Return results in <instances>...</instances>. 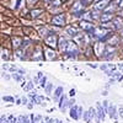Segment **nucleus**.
I'll list each match as a JSON object with an SVG mask.
<instances>
[{"label": "nucleus", "instance_id": "35", "mask_svg": "<svg viewBox=\"0 0 123 123\" xmlns=\"http://www.w3.org/2000/svg\"><path fill=\"white\" fill-rule=\"evenodd\" d=\"M47 83H48V78H47V76H43L42 79H41L39 85H38V86H41L42 89H44V87H46V85H47Z\"/></svg>", "mask_w": 123, "mask_h": 123}, {"label": "nucleus", "instance_id": "63", "mask_svg": "<svg viewBox=\"0 0 123 123\" xmlns=\"http://www.w3.org/2000/svg\"><path fill=\"white\" fill-rule=\"evenodd\" d=\"M1 123H6V122H1Z\"/></svg>", "mask_w": 123, "mask_h": 123}, {"label": "nucleus", "instance_id": "11", "mask_svg": "<svg viewBox=\"0 0 123 123\" xmlns=\"http://www.w3.org/2000/svg\"><path fill=\"white\" fill-rule=\"evenodd\" d=\"M43 14H44L43 7H32V9L28 10V18L35 21V20H38Z\"/></svg>", "mask_w": 123, "mask_h": 123}, {"label": "nucleus", "instance_id": "24", "mask_svg": "<svg viewBox=\"0 0 123 123\" xmlns=\"http://www.w3.org/2000/svg\"><path fill=\"white\" fill-rule=\"evenodd\" d=\"M84 9H85V7H84L83 4H81L80 0H75V1L73 3V5H71V7H70V12L74 14V12H78V11H80V10H84Z\"/></svg>", "mask_w": 123, "mask_h": 123}, {"label": "nucleus", "instance_id": "49", "mask_svg": "<svg viewBox=\"0 0 123 123\" xmlns=\"http://www.w3.org/2000/svg\"><path fill=\"white\" fill-rule=\"evenodd\" d=\"M33 105H35L33 102H32V101H30L28 104H27V106H26V107H27L28 110H32V108H33Z\"/></svg>", "mask_w": 123, "mask_h": 123}, {"label": "nucleus", "instance_id": "31", "mask_svg": "<svg viewBox=\"0 0 123 123\" xmlns=\"http://www.w3.org/2000/svg\"><path fill=\"white\" fill-rule=\"evenodd\" d=\"M30 117H31V119H32V123H41L43 121V117L41 116V115H30Z\"/></svg>", "mask_w": 123, "mask_h": 123}, {"label": "nucleus", "instance_id": "20", "mask_svg": "<svg viewBox=\"0 0 123 123\" xmlns=\"http://www.w3.org/2000/svg\"><path fill=\"white\" fill-rule=\"evenodd\" d=\"M107 115H108L111 118H113V119L118 118V117H119V116H118V107H117L116 105H113V104H110Z\"/></svg>", "mask_w": 123, "mask_h": 123}, {"label": "nucleus", "instance_id": "19", "mask_svg": "<svg viewBox=\"0 0 123 123\" xmlns=\"http://www.w3.org/2000/svg\"><path fill=\"white\" fill-rule=\"evenodd\" d=\"M112 22H113V26H115V32H121L123 28V18L116 15L115 18L112 20Z\"/></svg>", "mask_w": 123, "mask_h": 123}, {"label": "nucleus", "instance_id": "40", "mask_svg": "<svg viewBox=\"0 0 123 123\" xmlns=\"http://www.w3.org/2000/svg\"><path fill=\"white\" fill-rule=\"evenodd\" d=\"M18 123H26V115H20L18 116Z\"/></svg>", "mask_w": 123, "mask_h": 123}, {"label": "nucleus", "instance_id": "29", "mask_svg": "<svg viewBox=\"0 0 123 123\" xmlns=\"http://www.w3.org/2000/svg\"><path fill=\"white\" fill-rule=\"evenodd\" d=\"M83 119H84V122H86V123H91L92 121H94V119H92V116H91V112H90V110L84 111Z\"/></svg>", "mask_w": 123, "mask_h": 123}, {"label": "nucleus", "instance_id": "45", "mask_svg": "<svg viewBox=\"0 0 123 123\" xmlns=\"http://www.w3.org/2000/svg\"><path fill=\"white\" fill-rule=\"evenodd\" d=\"M87 65H89L90 68H92V69H97V68H98V64H97V63H90V62H89Z\"/></svg>", "mask_w": 123, "mask_h": 123}, {"label": "nucleus", "instance_id": "2", "mask_svg": "<svg viewBox=\"0 0 123 123\" xmlns=\"http://www.w3.org/2000/svg\"><path fill=\"white\" fill-rule=\"evenodd\" d=\"M112 33H113V31L107 30V28H105L104 26H101V25H97L92 35H94L95 41H101V42L107 43V41H108V38L111 37Z\"/></svg>", "mask_w": 123, "mask_h": 123}, {"label": "nucleus", "instance_id": "33", "mask_svg": "<svg viewBox=\"0 0 123 123\" xmlns=\"http://www.w3.org/2000/svg\"><path fill=\"white\" fill-rule=\"evenodd\" d=\"M65 1V0H52V3H50L48 6H62L63 5V3Z\"/></svg>", "mask_w": 123, "mask_h": 123}, {"label": "nucleus", "instance_id": "23", "mask_svg": "<svg viewBox=\"0 0 123 123\" xmlns=\"http://www.w3.org/2000/svg\"><path fill=\"white\" fill-rule=\"evenodd\" d=\"M22 89L25 92H30V91H33L36 90L35 89V83H33V80L31 79V80H27V81H22Z\"/></svg>", "mask_w": 123, "mask_h": 123}, {"label": "nucleus", "instance_id": "15", "mask_svg": "<svg viewBox=\"0 0 123 123\" xmlns=\"http://www.w3.org/2000/svg\"><path fill=\"white\" fill-rule=\"evenodd\" d=\"M1 58L4 59V62H11L14 60V50L10 48H5L1 47Z\"/></svg>", "mask_w": 123, "mask_h": 123}, {"label": "nucleus", "instance_id": "58", "mask_svg": "<svg viewBox=\"0 0 123 123\" xmlns=\"http://www.w3.org/2000/svg\"><path fill=\"white\" fill-rule=\"evenodd\" d=\"M121 9H123V0L121 1V5H119V10H121Z\"/></svg>", "mask_w": 123, "mask_h": 123}, {"label": "nucleus", "instance_id": "57", "mask_svg": "<svg viewBox=\"0 0 123 123\" xmlns=\"http://www.w3.org/2000/svg\"><path fill=\"white\" fill-rule=\"evenodd\" d=\"M107 94H108V92H107V90H105L104 92H102V95H104V96H107Z\"/></svg>", "mask_w": 123, "mask_h": 123}, {"label": "nucleus", "instance_id": "42", "mask_svg": "<svg viewBox=\"0 0 123 123\" xmlns=\"http://www.w3.org/2000/svg\"><path fill=\"white\" fill-rule=\"evenodd\" d=\"M14 115H7V118H6V123H14Z\"/></svg>", "mask_w": 123, "mask_h": 123}, {"label": "nucleus", "instance_id": "30", "mask_svg": "<svg viewBox=\"0 0 123 123\" xmlns=\"http://www.w3.org/2000/svg\"><path fill=\"white\" fill-rule=\"evenodd\" d=\"M11 75H12V79L16 81V83H18V84H20V83H22L24 79H25V78H24V75H21L20 73H17V71H16V73H12Z\"/></svg>", "mask_w": 123, "mask_h": 123}, {"label": "nucleus", "instance_id": "25", "mask_svg": "<svg viewBox=\"0 0 123 123\" xmlns=\"http://www.w3.org/2000/svg\"><path fill=\"white\" fill-rule=\"evenodd\" d=\"M115 14H107V12H102L101 14V17H100V24H104V22H108V21H112L115 18Z\"/></svg>", "mask_w": 123, "mask_h": 123}, {"label": "nucleus", "instance_id": "46", "mask_svg": "<svg viewBox=\"0 0 123 123\" xmlns=\"http://www.w3.org/2000/svg\"><path fill=\"white\" fill-rule=\"evenodd\" d=\"M118 116H119V118H123V106L118 107Z\"/></svg>", "mask_w": 123, "mask_h": 123}, {"label": "nucleus", "instance_id": "54", "mask_svg": "<svg viewBox=\"0 0 123 123\" xmlns=\"http://www.w3.org/2000/svg\"><path fill=\"white\" fill-rule=\"evenodd\" d=\"M36 75H37V76H38V78H39V79H42V78H43V76H44V75H43V73H42V71H38V73H37V74H36Z\"/></svg>", "mask_w": 123, "mask_h": 123}, {"label": "nucleus", "instance_id": "60", "mask_svg": "<svg viewBox=\"0 0 123 123\" xmlns=\"http://www.w3.org/2000/svg\"><path fill=\"white\" fill-rule=\"evenodd\" d=\"M41 123H46V121H44V119H43V121H42V122H41Z\"/></svg>", "mask_w": 123, "mask_h": 123}, {"label": "nucleus", "instance_id": "52", "mask_svg": "<svg viewBox=\"0 0 123 123\" xmlns=\"http://www.w3.org/2000/svg\"><path fill=\"white\" fill-rule=\"evenodd\" d=\"M117 15H118L119 17H122V18H123V9L118 10V12H117Z\"/></svg>", "mask_w": 123, "mask_h": 123}, {"label": "nucleus", "instance_id": "41", "mask_svg": "<svg viewBox=\"0 0 123 123\" xmlns=\"http://www.w3.org/2000/svg\"><path fill=\"white\" fill-rule=\"evenodd\" d=\"M21 100H22V105H25V106H27V104L30 102V98L27 96H21Z\"/></svg>", "mask_w": 123, "mask_h": 123}, {"label": "nucleus", "instance_id": "61", "mask_svg": "<svg viewBox=\"0 0 123 123\" xmlns=\"http://www.w3.org/2000/svg\"><path fill=\"white\" fill-rule=\"evenodd\" d=\"M119 33H123V28H122V31H121V32H119Z\"/></svg>", "mask_w": 123, "mask_h": 123}, {"label": "nucleus", "instance_id": "28", "mask_svg": "<svg viewBox=\"0 0 123 123\" xmlns=\"http://www.w3.org/2000/svg\"><path fill=\"white\" fill-rule=\"evenodd\" d=\"M81 20H85V21H90V22H95L94 21V16H92V11L91 10H86L85 14L83 15V17H81Z\"/></svg>", "mask_w": 123, "mask_h": 123}, {"label": "nucleus", "instance_id": "12", "mask_svg": "<svg viewBox=\"0 0 123 123\" xmlns=\"http://www.w3.org/2000/svg\"><path fill=\"white\" fill-rule=\"evenodd\" d=\"M68 42H69V37H67L65 35H59V37H58V52L60 54L65 53Z\"/></svg>", "mask_w": 123, "mask_h": 123}, {"label": "nucleus", "instance_id": "36", "mask_svg": "<svg viewBox=\"0 0 123 123\" xmlns=\"http://www.w3.org/2000/svg\"><path fill=\"white\" fill-rule=\"evenodd\" d=\"M36 96H37V92H36V90H33V91H30V92H27V97L30 98V101H33Z\"/></svg>", "mask_w": 123, "mask_h": 123}, {"label": "nucleus", "instance_id": "1", "mask_svg": "<svg viewBox=\"0 0 123 123\" xmlns=\"http://www.w3.org/2000/svg\"><path fill=\"white\" fill-rule=\"evenodd\" d=\"M43 42H38L32 47V50L30 53V60L31 62H44V46H42Z\"/></svg>", "mask_w": 123, "mask_h": 123}, {"label": "nucleus", "instance_id": "64", "mask_svg": "<svg viewBox=\"0 0 123 123\" xmlns=\"http://www.w3.org/2000/svg\"><path fill=\"white\" fill-rule=\"evenodd\" d=\"M122 73H123V70H122Z\"/></svg>", "mask_w": 123, "mask_h": 123}, {"label": "nucleus", "instance_id": "59", "mask_svg": "<svg viewBox=\"0 0 123 123\" xmlns=\"http://www.w3.org/2000/svg\"><path fill=\"white\" fill-rule=\"evenodd\" d=\"M121 54H122V55H123V47H122V48H121Z\"/></svg>", "mask_w": 123, "mask_h": 123}, {"label": "nucleus", "instance_id": "27", "mask_svg": "<svg viewBox=\"0 0 123 123\" xmlns=\"http://www.w3.org/2000/svg\"><path fill=\"white\" fill-rule=\"evenodd\" d=\"M44 92H46V95H48V96H50V95L53 94V92H54V85H53V83L48 81L46 87H44Z\"/></svg>", "mask_w": 123, "mask_h": 123}, {"label": "nucleus", "instance_id": "53", "mask_svg": "<svg viewBox=\"0 0 123 123\" xmlns=\"http://www.w3.org/2000/svg\"><path fill=\"white\" fill-rule=\"evenodd\" d=\"M6 118H7V116L6 115H3L1 118H0V122H6Z\"/></svg>", "mask_w": 123, "mask_h": 123}, {"label": "nucleus", "instance_id": "38", "mask_svg": "<svg viewBox=\"0 0 123 123\" xmlns=\"http://www.w3.org/2000/svg\"><path fill=\"white\" fill-rule=\"evenodd\" d=\"M75 104H76L75 98H74V97H70V98H69V101H68V107H69V108H71Z\"/></svg>", "mask_w": 123, "mask_h": 123}, {"label": "nucleus", "instance_id": "22", "mask_svg": "<svg viewBox=\"0 0 123 123\" xmlns=\"http://www.w3.org/2000/svg\"><path fill=\"white\" fill-rule=\"evenodd\" d=\"M64 94V87L63 86H57L54 89V92H53V101L59 104V100L62 97V95Z\"/></svg>", "mask_w": 123, "mask_h": 123}, {"label": "nucleus", "instance_id": "62", "mask_svg": "<svg viewBox=\"0 0 123 123\" xmlns=\"http://www.w3.org/2000/svg\"><path fill=\"white\" fill-rule=\"evenodd\" d=\"M121 35H122V39H123V33H121Z\"/></svg>", "mask_w": 123, "mask_h": 123}, {"label": "nucleus", "instance_id": "56", "mask_svg": "<svg viewBox=\"0 0 123 123\" xmlns=\"http://www.w3.org/2000/svg\"><path fill=\"white\" fill-rule=\"evenodd\" d=\"M42 1H43L46 5H49L50 3H52V0H42Z\"/></svg>", "mask_w": 123, "mask_h": 123}, {"label": "nucleus", "instance_id": "51", "mask_svg": "<svg viewBox=\"0 0 123 123\" xmlns=\"http://www.w3.org/2000/svg\"><path fill=\"white\" fill-rule=\"evenodd\" d=\"M117 69L122 71V70H123V63H118V64H117Z\"/></svg>", "mask_w": 123, "mask_h": 123}, {"label": "nucleus", "instance_id": "7", "mask_svg": "<svg viewBox=\"0 0 123 123\" xmlns=\"http://www.w3.org/2000/svg\"><path fill=\"white\" fill-rule=\"evenodd\" d=\"M96 26L97 25L95 22L85 21V20H79L78 21V27L80 28V31H83V32H85V33H94Z\"/></svg>", "mask_w": 123, "mask_h": 123}, {"label": "nucleus", "instance_id": "34", "mask_svg": "<svg viewBox=\"0 0 123 123\" xmlns=\"http://www.w3.org/2000/svg\"><path fill=\"white\" fill-rule=\"evenodd\" d=\"M122 75H123V73L121 70H116L115 73H113V75H112V78H115L117 81H119L121 80V78H122Z\"/></svg>", "mask_w": 123, "mask_h": 123}, {"label": "nucleus", "instance_id": "6", "mask_svg": "<svg viewBox=\"0 0 123 123\" xmlns=\"http://www.w3.org/2000/svg\"><path fill=\"white\" fill-rule=\"evenodd\" d=\"M106 46H107V43L101 42V41H95V42L92 43V49H94L95 58L102 59V57H104V53H105V49H106Z\"/></svg>", "mask_w": 123, "mask_h": 123}, {"label": "nucleus", "instance_id": "4", "mask_svg": "<svg viewBox=\"0 0 123 123\" xmlns=\"http://www.w3.org/2000/svg\"><path fill=\"white\" fill-rule=\"evenodd\" d=\"M49 22H50V26H55V27H59V28H64L65 26H68L67 16H65L64 12L58 14V15H53L50 17Z\"/></svg>", "mask_w": 123, "mask_h": 123}, {"label": "nucleus", "instance_id": "13", "mask_svg": "<svg viewBox=\"0 0 123 123\" xmlns=\"http://www.w3.org/2000/svg\"><path fill=\"white\" fill-rule=\"evenodd\" d=\"M25 37V36H24ZM24 37L22 36H17V35H14L11 36L10 41H11V47H12V50L15 49H18L22 47V43H24Z\"/></svg>", "mask_w": 123, "mask_h": 123}, {"label": "nucleus", "instance_id": "10", "mask_svg": "<svg viewBox=\"0 0 123 123\" xmlns=\"http://www.w3.org/2000/svg\"><path fill=\"white\" fill-rule=\"evenodd\" d=\"M107 44L110 46H115V47H121L123 44V39H122V35L118 32H113L111 35V37L107 41Z\"/></svg>", "mask_w": 123, "mask_h": 123}, {"label": "nucleus", "instance_id": "21", "mask_svg": "<svg viewBox=\"0 0 123 123\" xmlns=\"http://www.w3.org/2000/svg\"><path fill=\"white\" fill-rule=\"evenodd\" d=\"M96 108H97V115H98V117L101 118V121H102V122H104V121L106 119L107 112H106L105 107L102 106V102H97V104H96Z\"/></svg>", "mask_w": 123, "mask_h": 123}, {"label": "nucleus", "instance_id": "17", "mask_svg": "<svg viewBox=\"0 0 123 123\" xmlns=\"http://www.w3.org/2000/svg\"><path fill=\"white\" fill-rule=\"evenodd\" d=\"M68 101H69V96H68L67 94H63V95H62L58 106H59L60 112H63V113H65V112H67V108H69V107H68Z\"/></svg>", "mask_w": 123, "mask_h": 123}, {"label": "nucleus", "instance_id": "18", "mask_svg": "<svg viewBox=\"0 0 123 123\" xmlns=\"http://www.w3.org/2000/svg\"><path fill=\"white\" fill-rule=\"evenodd\" d=\"M83 53H81V57H84L85 59H90V58H95L94 54V49H92V44H89L86 47H84L83 49Z\"/></svg>", "mask_w": 123, "mask_h": 123}, {"label": "nucleus", "instance_id": "5", "mask_svg": "<svg viewBox=\"0 0 123 123\" xmlns=\"http://www.w3.org/2000/svg\"><path fill=\"white\" fill-rule=\"evenodd\" d=\"M58 37H59V35L53 32V31H50V28H49V35L43 39V44L49 47V48H53V49L58 50Z\"/></svg>", "mask_w": 123, "mask_h": 123}, {"label": "nucleus", "instance_id": "47", "mask_svg": "<svg viewBox=\"0 0 123 123\" xmlns=\"http://www.w3.org/2000/svg\"><path fill=\"white\" fill-rule=\"evenodd\" d=\"M17 73H20L21 75H26V73H27V71H26L24 68H17Z\"/></svg>", "mask_w": 123, "mask_h": 123}, {"label": "nucleus", "instance_id": "43", "mask_svg": "<svg viewBox=\"0 0 123 123\" xmlns=\"http://www.w3.org/2000/svg\"><path fill=\"white\" fill-rule=\"evenodd\" d=\"M107 69H108V64H107V62L100 65V70H102V71H105V70H107Z\"/></svg>", "mask_w": 123, "mask_h": 123}, {"label": "nucleus", "instance_id": "32", "mask_svg": "<svg viewBox=\"0 0 123 123\" xmlns=\"http://www.w3.org/2000/svg\"><path fill=\"white\" fill-rule=\"evenodd\" d=\"M3 101L4 102H10V104H15V101H16V97L11 96V95H5L3 97Z\"/></svg>", "mask_w": 123, "mask_h": 123}, {"label": "nucleus", "instance_id": "8", "mask_svg": "<svg viewBox=\"0 0 123 123\" xmlns=\"http://www.w3.org/2000/svg\"><path fill=\"white\" fill-rule=\"evenodd\" d=\"M59 58H60V53L57 49H53V48H49V47L44 46V59L46 60L53 62V60H58Z\"/></svg>", "mask_w": 123, "mask_h": 123}, {"label": "nucleus", "instance_id": "55", "mask_svg": "<svg viewBox=\"0 0 123 123\" xmlns=\"http://www.w3.org/2000/svg\"><path fill=\"white\" fill-rule=\"evenodd\" d=\"M26 123H32V119H31V117L27 116V115H26Z\"/></svg>", "mask_w": 123, "mask_h": 123}, {"label": "nucleus", "instance_id": "48", "mask_svg": "<svg viewBox=\"0 0 123 123\" xmlns=\"http://www.w3.org/2000/svg\"><path fill=\"white\" fill-rule=\"evenodd\" d=\"M75 92H76L75 89H71V90L69 91V96H70V97H74V96H75Z\"/></svg>", "mask_w": 123, "mask_h": 123}, {"label": "nucleus", "instance_id": "39", "mask_svg": "<svg viewBox=\"0 0 123 123\" xmlns=\"http://www.w3.org/2000/svg\"><path fill=\"white\" fill-rule=\"evenodd\" d=\"M38 1H39V0H26V4L28 6H35Z\"/></svg>", "mask_w": 123, "mask_h": 123}, {"label": "nucleus", "instance_id": "50", "mask_svg": "<svg viewBox=\"0 0 123 123\" xmlns=\"http://www.w3.org/2000/svg\"><path fill=\"white\" fill-rule=\"evenodd\" d=\"M116 81H117V80H116L115 78H112V76H111V78L108 79V83H110L111 85H112V84H115V83H116Z\"/></svg>", "mask_w": 123, "mask_h": 123}, {"label": "nucleus", "instance_id": "9", "mask_svg": "<svg viewBox=\"0 0 123 123\" xmlns=\"http://www.w3.org/2000/svg\"><path fill=\"white\" fill-rule=\"evenodd\" d=\"M63 32H64V35H65L67 37L74 38V37L80 32V28L78 27V24H76V25H68V26H65V27L63 28Z\"/></svg>", "mask_w": 123, "mask_h": 123}, {"label": "nucleus", "instance_id": "26", "mask_svg": "<svg viewBox=\"0 0 123 123\" xmlns=\"http://www.w3.org/2000/svg\"><path fill=\"white\" fill-rule=\"evenodd\" d=\"M76 108H78V104H75L71 108H69V116H70V118H73L74 121H79V119H80L79 116H78V111H76Z\"/></svg>", "mask_w": 123, "mask_h": 123}, {"label": "nucleus", "instance_id": "14", "mask_svg": "<svg viewBox=\"0 0 123 123\" xmlns=\"http://www.w3.org/2000/svg\"><path fill=\"white\" fill-rule=\"evenodd\" d=\"M111 1L112 0H100V1L94 3L91 5V10H95V11H104Z\"/></svg>", "mask_w": 123, "mask_h": 123}, {"label": "nucleus", "instance_id": "37", "mask_svg": "<svg viewBox=\"0 0 123 123\" xmlns=\"http://www.w3.org/2000/svg\"><path fill=\"white\" fill-rule=\"evenodd\" d=\"M76 111H78V116H79V118H83V115H84V108L81 107V106H79V105H78Z\"/></svg>", "mask_w": 123, "mask_h": 123}, {"label": "nucleus", "instance_id": "16", "mask_svg": "<svg viewBox=\"0 0 123 123\" xmlns=\"http://www.w3.org/2000/svg\"><path fill=\"white\" fill-rule=\"evenodd\" d=\"M36 31H37V36L41 39H44L49 35V27L47 25H39V26H37Z\"/></svg>", "mask_w": 123, "mask_h": 123}, {"label": "nucleus", "instance_id": "3", "mask_svg": "<svg viewBox=\"0 0 123 123\" xmlns=\"http://www.w3.org/2000/svg\"><path fill=\"white\" fill-rule=\"evenodd\" d=\"M119 53H121V48H119V47H115V46L107 44L102 59L106 60V62H111V60H113L115 58H117Z\"/></svg>", "mask_w": 123, "mask_h": 123}, {"label": "nucleus", "instance_id": "44", "mask_svg": "<svg viewBox=\"0 0 123 123\" xmlns=\"http://www.w3.org/2000/svg\"><path fill=\"white\" fill-rule=\"evenodd\" d=\"M102 106L105 107V110H106V112H107V111H108V106H110L108 101H107V100H104V101H102Z\"/></svg>", "mask_w": 123, "mask_h": 123}]
</instances>
